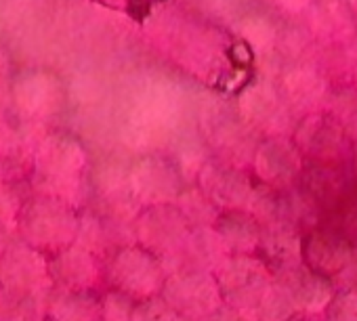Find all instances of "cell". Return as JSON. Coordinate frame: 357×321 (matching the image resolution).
Here are the masks:
<instances>
[{"instance_id":"obj_17","label":"cell","mask_w":357,"mask_h":321,"mask_svg":"<svg viewBox=\"0 0 357 321\" xmlns=\"http://www.w3.org/2000/svg\"><path fill=\"white\" fill-rule=\"evenodd\" d=\"M0 321H11V315H5V313H0Z\"/></svg>"},{"instance_id":"obj_10","label":"cell","mask_w":357,"mask_h":321,"mask_svg":"<svg viewBox=\"0 0 357 321\" xmlns=\"http://www.w3.org/2000/svg\"><path fill=\"white\" fill-rule=\"evenodd\" d=\"M215 231L221 235L227 250L238 256H252L265 235V227L248 210H223L215 223Z\"/></svg>"},{"instance_id":"obj_8","label":"cell","mask_w":357,"mask_h":321,"mask_svg":"<svg viewBox=\"0 0 357 321\" xmlns=\"http://www.w3.org/2000/svg\"><path fill=\"white\" fill-rule=\"evenodd\" d=\"M51 271L53 281L63 292H93L101 277L97 254L78 244L55 254V258L51 260Z\"/></svg>"},{"instance_id":"obj_13","label":"cell","mask_w":357,"mask_h":321,"mask_svg":"<svg viewBox=\"0 0 357 321\" xmlns=\"http://www.w3.org/2000/svg\"><path fill=\"white\" fill-rule=\"evenodd\" d=\"M24 208H26V202L20 198V194L13 187L0 183V229L20 225Z\"/></svg>"},{"instance_id":"obj_2","label":"cell","mask_w":357,"mask_h":321,"mask_svg":"<svg viewBox=\"0 0 357 321\" xmlns=\"http://www.w3.org/2000/svg\"><path fill=\"white\" fill-rule=\"evenodd\" d=\"M53 285L51 260L45 252L26 242L7 248L5 258L0 260V290L7 296L22 302H38Z\"/></svg>"},{"instance_id":"obj_6","label":"cell","mask_w":357,"mask_h":321,"mask_svg":"<svg viewBox=\"0 0 357 321\" xmlns=\"http://www.w3.org/2000/svg\"><path fill=\"white\" fill-rule=\"evenodd\" d=\"M192 235V225L181 208L170 204L149 206L135 223V240L139 246L158 256H178Z\"/></svg>"},{"instance_id":"obj_18","label":"cell","mask_w":357,"mask_h":321,"mask_svg":"<svg viewBox=\"0 0 357 321\" xmlns=\"http://www.w3.org/2000/svg\"><path fill=\"white\" fill-rule=\"evenodd\" d=\"M101 321H103V319H101Z\"/></svg>"},{"instance_id":"obj_1","label":"cell","mask_w":357,"mask_h":321,"mask_svg":"<svg viewBox=\"0 0 357 321\" xmlns=\"http://www.w3.org/2000/svg\"><path fill=\"white\" fill-rule=\"evenodd\" d=\"M17 227L26 244L55 256L76 244L80 217L74 206L51 196H40L26 204Z\"/></svg>"},{"instance_id":"obj_3","label":"cell","mask_w":357,"mask_h":321,"mask_svg":"<svg viewBox=\"0 0 357 321\" xmlns=\"http://www.w3.org/2000/svg\"><path fill=\"white\" fill-rule=\"evenodd\" d=\"M107 277L116 292L135 302L158 298L166 281L162 258L143 246H122L109 260Z\"/></svg>"},{"instance_id":"obj_12","label":"cell","mask_w":357,"mask_h":321,"mask_svg":"<svg viewBox=\"0 0 357 321\" xmlns=\"http://www.w3.org/2000/svg\"><path fill=\"white\" fill-rule=\"evenodd\" d=\"M324 311V321H357V288L336 292Z\"/></svg>"},{"instance_id":"obj_11","label":"cell","mask_w":357,"mask_h":321,"mask_svg":"<svg viewBox=\"0 0 357 321\" xmlns=\"http://www.w3.org/2000/svg\"><path fill=\"white\" fill-rule=\"evenodd\" d=\"M49 321H101L103 306L91 292H61L47 306Z\"/></svg>"},{"instance_id":"obj_14","label":"cell","mask_w":357,"mask_h":321,"mask_svg":"<svg viewBox=\"0 0 357 321\" xmlns=\"http://www.w3.org/2000/svg\"><path fill=\"white\" fill-rule=\"evenodd\" d=\"M132 321H183V317L176 315L162 298H151L145 302H137Z\"/></svg>"},{"instance_id":"obj_5","label":"cell","mask_w":357,"mask_h":321,"mask_svg":"<svg viewBox=\"0 0 357 321\" xmlns=\"http://www.w3.org/2000/svg\"><path fill=\"white\" fill-rule=\"evenodd\" d=\"M162 300L176 315L194 321L208 317L223 302L217 277L204 269L172 271L164 281Z\"/></svg>"},{"instance_id":"obj_16","label":"cell","mask_w":357,"mask_h":321,"mask_svg":"<svg viewBox=\"0 0 357 321\" xmlns=\"http://www.w3.org/2000/svg\"><path fill=\"white\" fill-rule=\"evenodd\" d=\"M7 242H5V237H3V233H0V260L5 258V254H7Z\"/></svg>"},{"instance_id":"obj_9","label":"cell","mask_w":357,"mask_h":321,"mask_svg":"<svg viewBox=\"0 0 357 321\" xmlns=\"http://www.w3.org/2000/svg\"><path fill=\"white\" fill-rule=\"evenodd\" d=\"M275 283L288 292L298 313H319L321 308L328 306V302L336 294L332 279H326L309 271L305 265L278 275Z\"/></svg>"},{"instance_id":"obj_15","label":"cell","mask_w":357,"mask_h":321,"mask_svg":"<svg viewBox=\"0 0 357 321\" xmlns=\"http://www.w3.org/2000/svg\"><path fill=\"white\" fill-rule=\"evenodd\" d=\"M11 321H49V317H47V311L40 308L36 302H30V304L24 302V306L15 308Z\"/></svg>"},{"instance_id":"obj_4","label":"cell","mask_w":357,"mask_h":321,"mask_svg":"<svg viewBox=\"0 0 357 321\" xmlns=\"http://www.w3.org/2000/svg\"><path fill=\"white\" fill-rule=\"evenodd\" d=\"M215 277L221 298L238 313L259 311L273 285L271 271L255 256H229L217 269Z\"/></svg>"},{"instance_id":"obj_7","label":"cell","mask_w":357,"mask_h":321,"mask_svg":"<svg viewBox=\"0 0 357 321\" xmlns=\"http://www.w3.org/2000/svg\"><path fill=\"white\" fill-rule=\"evenodd\" d=\"M303 265L326 277H340L351 265L357 246L338 229H307L301 237Z\"/></svg>"}]
</instances>
